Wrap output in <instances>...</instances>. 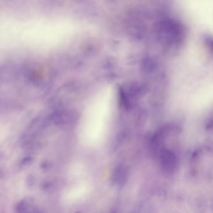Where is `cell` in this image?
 Masks as SVG:
<instances>
[{
    "mask_svg": "<svg viewBox=\"0 0 213 213\" xmlns=\"http://www.w3.org/2000/svg\"><path fill=\"white\" fill-rule=\"evenodd\" d=\"M29 209L28 204L26 201H22L18 203L16 206V210L18 212L26 213Z\"/></svg>",
    "mask_w": 213,
    "mask_h": 213,
    "instance_id": "cell-2",
    "label": "cell"
},
{
    "mask_svg": "<svg viewBox=\"0 0 213 213\" xmlns=\"http://www.w3.org/2000/svg\"><path fill=\"white\" fill-rule=\"evenodd\" d=\"M3 171H2V170L0 169V179H1V177H3Z\"/></svg>",
    "mask_w": 213,
    "mask_h": 213,
    "instance_id": "cell-5",
    "label": "cell"
},
{
    "mask_svg": "<svg viewBox=\"0 0 213 213\" xmlns=\"http://www.w3.org/2000/svg\"><path fill=\"white\" fill-rule=\"evenodd\" d=\"M34 178L33 176L30 175L29 176H28L27 179V184L28 186L31 187V186H32L34 184Z\"/></svg>",
    "mask_w": 213,
    "mask_h": 213,
    "instance_id": "cell-4",
    "label": "cell"
},
{
    "mask_svg": "<svg viewBox=\"0 0 213 213\" xmlns=\"http://www.w3.org/2000/svg\"><path fill=\"white\" fill-rule=\"evenodd\" d=\"M160 161L162 169L168 173H173L176 169L177 160L173 152L163 150L160 153Z\"/></svg>",
    "mask_w": 213,
    "mask_h": 213,
    "instance_id": "cell-1",
    "label": "cell"
},
{
    "mask_svg": "<svg viewBox=\"0 0 213 213\" xmlns=\"http://www.w3.org/2000/svg\"><path fill=\"white\" fill-rule=\"evenodd\" d=\"M32 158L31 157L26 156L24 157L20 161L19 164V167L21 168H26V167L29 166L31 163L32 162Z\"/></svg>",
    "mask_w": 213,
    "mask_h": 213,
    "instance_id": "cell-3",
    "label": "cell"
}]
</instances>
